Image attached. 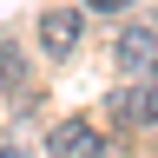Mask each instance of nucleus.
I'll return each instance as SVG.
<instances>
[{
    "mask_svg": "<svg viewBox=\"0 0 158 158\" xmlns=\"http://www.w3.org/2000/svg\"><path fill=\"white\" fill-rule=\"evenodd\" d=\"M79 40H86V20H79L73 7H53V13H40V46H46V59H66Z\"/></svg>",
    "mask_w": 158,
    "mask_h": 158,
    "instance_id": "nucleus-1",
    "label": "nucleus"
},
{
    "mask_svg": "<svg viewBox=\"0 0 158 158\" xmlns=\"http://www.w3.org/2000/svg\"><path fill=\"white\" fill-rule=\"evenodd\" d=\"M46 152H53V158H99L106 145H99V132L86 125V118H66V125H53Z\"/></svg>",
    "mask_w": 158,
    "mask_h": 158,
    "instance_id": "nucleus-2",
    "label": "nucleus"
},
{
    "mask_svg": "<svg viewBox=\"0 0 158 158\" xmlns=\"http://www.w3.org/2000/svg\"><path fill=\"white\" fill-rule=\"evenodd\" d=\"M152 53H158V33H152V27H125V33H118V46H112V59H118L125 73H145Z\"/></svg>",
    "mask_w": 158,
    "mask_h": 158,
    "instance_id": "nucleus-3",
    "label": "nucleus"
},
{
    "mask_svg": "<svg viewBox=\"0 0 158 158\" xmlns=\"http://www.w3.org/2000/svg\"><path fill=\"white\" fill-rule=\"evenodd\" d=\"M152 112H158V92H152V86H132V92H112V118H118V125H145Z\"/></svg>",
    "mask_w": 158,
    "mask_h": 158,
    "instance_id": "nucleus-4",
    "label": "nucleus"
},
{
    "mask_svg": "<svg viewBox=\"0 0 158 158\" xmlns=\"http://www.w3.org/2000/svg\"><path fill=\"white\" fill-rule=\"evenodd\" d=\"M0 92L33 99V92H27V79H20V46H13V40H0Z\"/></svg>",
    "mask_w": 158,
    "mask_h": 158,
    "instance_id": "nucleus-5",
    "label": "nucleus"
},
{
    "mask_svg": "<svg viewBox=\"0 0 158 158\" xmlns=\"http://www.w3.org/2000/svg\"><path fill=\"white\" fill-rule=\"evenodd\" d=\"M86 7H99V13H118V7H132V0H86Z\"/></svg>",
    "mask_w": 158,
    "mask_h": 158,
    "instance_id": "nucleus-6",
    "label": "nucleus"
},
{
    "mask_svg": "<svg viewBox=\"0 0 158 158\" xmlns=\"http://www.w3.org/2000/svg\"><path fill=\"white\" fill-rule=\"evenodd\" d=\"M0 158H33V152L27 145H0Z\"/></svg>",
    "mask_w": 158,
    "mask_h": 158,
    "instance_id": "nucleus-7",
    "label": "nucleus"
},
{
    "mask_svg": "<svg viewBox=\"0 0 158 158\" xmlns=\"http://www.w3.org/2000/svg\"><path fill=\"white\" fill-rule=\"evenodd\" d=\"M145 73H152V92H158V53H152V66H145Z\"/></svg>",
    "mask_w": 158,
    "mask_h": 158,
    "instance_id": "nucleus-8",
    "label": "nucleus"
}]
</instances>
